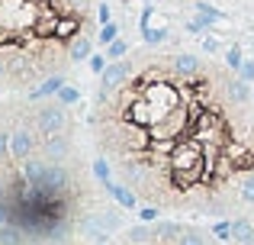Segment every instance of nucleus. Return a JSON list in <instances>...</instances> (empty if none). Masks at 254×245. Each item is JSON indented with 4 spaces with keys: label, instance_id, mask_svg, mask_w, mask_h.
Returning <instances> with one entry per match:
<instances>
[{
    "label": "nucleus",
    "instance_id": "1",
    "mask_svg": "<svg viewBox=\"0 0 254 245\" xmlns=\"http://www.w3.org/2000/svg\"><path fill=\"white\" fill-rule=\"evenodd\" d=\"M129 58V78L100 87L93 103L97 149L142 203L232 213L254 171V113L238 100L235 75L206 62L184 75L164 52Z\"/></svg>",
    "mask_w": 254,
    "mask_h": 245
},
{
    "label": "nucleus",
    "instance_id": "2",
    "mask_svg": "<svg viewBox=\"0 0 254 245\" xmlns=\"http://www.w3.org/2000/svg\"><path fill=\"white\" fill-rule=\"evenodd\" d=\"M77 36H93L87 0H0V90L62 71Z\"/></svg>",
    "mask_w": 254,
    "mask_h": 245
},
{
    "label": "nucleus",
    "instance_id": "3",
    "mask_svg": "<svg viewBox=\"0 0 254 245\" xmlns=\"http://www.w3.org/2000/svg\"><path fill=\"white\" fill-rule=\"evenodd\" d=\"M184 229L187 223H174V220L145 223V226L126 229L119 245H184Z\"/></svg>",
    "mask_w": 254,
    "mask_h": 245
},
{
    "label": "nucleus",
    "instance_id": "4",
    "mask_svg": "<svg viewBox=\"0 0 254 245\" xmlns=\"http://www.w3.org/2000/svg\"><path fill=\"white\" fill-rule=\"evenodd\" d=\"M32 123L42 132V139L55 136V132L68 129V110H64V103H39V107L32 110Z\"/></svg>",
    "mask_w": 254,
    "mask_h": 245
},
{
    "label": "nucleus",
    "instance_id": "5",
    "mask_svg": "<svg viewBox=\"0 0 254 245\" xmlns=\"http://www.w3.org/2000/svg\"><path fill=\"white\" fill-rule=\"evenodd\" d=\"M39 155L45 162H68L71 158V139H68V129L64 132H55V136H45L42 139V149Z\"/></svg>",
    "mask_w": 254,
    "mask_h": 245
},
{
    "label": "nucleus",
    "instance_id": "6",
    "mask_svg": "<svg viewBox=\"0 0 254 245\" xmlns=\"http://www.w3.org/2000/svg\"><path fill=\"white\" fill-rule=\"evenodd\" d=\"M106 194H110L119 207H126V210H138V203H142L129 184H113V181H106Z\"/></svg>",
    "mask_w": 254,
    "mask_h": 245
},
{
    "label": "nucleus",
    "instance_id": "7",
    "mask_svg": "<svg viewBox=\"0 0 254 245\" xmlns=\"http://www.w3.org/2000/svg\"><path fill=\"white\" fill-rule=\"evenodd\" d=\"M232 242L254 245V216H235L232 220Z\"/></svg>",
    "mask_w": 254,
    "mask_h": 245
},
{
    "label": "nucleus",
    "instance_id": "8",
    "mask_svg": "<svg viewBox=\"0 0 254 245\" xmlns=\"http://www.w3.org/2000/svg\"><path fill=\"white\" fill-rule=\"evenodd\" d=\"M62 87H64V78H62V71H55V75H49L36 90H29V100H45V97L58 94Z\"/></svg>",
    "mask_w": 254,
    "mask_h": 245
},
{
    "label": "nucleus",
    "instance_id": "9",
    "mask_svg": "<svg viewBox=\"0 0 254 245\" xmlns=\"http://www.w3.org/2000/svg\"><path fill=\"white\" fill-rule=\"evenodd\" d=\"M90 55H93L90 36H77L74 45H71V62H90Z\"/></svg>",
    "mask_w": 254,
    "mask_h": 245
},
{
    "label": "nucleus",
    "instance_id": "10",
    "mask_svg": "<svg viewBox=\"0 0 254 245\" xmlns=\"http://www.w3.org/2000/svg\"><path fill=\"white\" fill-rule=\"evenodd\" d=\"M100 223H103L106 229H110V233H119V229H123V216H119V210H113V207H106V210H100Z\"/></svg>",
    "mask_w": 254,
    "mask_h": 245
},
{
    "label": "nucleus",
    "instance_id": "11",
    "mask_svg": "<svg viewBox=\"0 0 254 245\" xmlns=\"http://www.w3.org/2000/svg\"><path fill=\"white\" fill-rule=\"evenodd\" d=\"M196 13H199V19H206V26H209V23H222V19H225L216 6L206 3V0H199V3H196Z\"/></svg>",
    "mask_w": 254,
    "mask_h": 245
},
{
    "label": "nucleus",
    "instance_id": "12",
    "mask_svg": "<svg viewBox=\"0 0 254 245\" xmlns=\"http://www.w3.org/2000/svg\"><path fill=\"white\" fill-rule=\"evenodd\" d=\"M238 200L242 203H254V171L242 177V184H238Z\"/></svg>",
    "mask_w": 254,
    "mask_h": 245
},
{
    "label": "nucleus",
    "instance_id": "13",
    "mask_svg": "<svg viewBox=\"0 0 254 245\" xmlns=\"http://www.w3.org/2000/svg\"><path fill=\"white\" fill-rule=\"evenodd\" d=\"M113 171H116V168L110 164V158H103V155H100L97 162H93V174H97L103 184H106V181H113Z\"/></svg>",
    "mask_w": 254,
    "mask_h": 245
},
{
    "label": "nucleus",
    "instance_id": "14",
    "mask_svg": "<svg viewBox=\"0 0 254 245\" xmlns=\"http://www.w3.org/2000/svg\"><path fill=\"white\" fill-rule=\"evenodd\" d=\"M126 55H129V45L119 42V39L106 45V58H110V62H116V58H126Z\"/></svg>",
    "mask_w": 254,
    "mask_h": 245
},
{
    "label": "nucleus",
    "instance_id": "15",
    "mask_svg": "<svg viewBox=\"0 0 254 245\" xmlns=\"http://www.w3.org/2000/svg\"><path fill=\"white\" fill-rule=\"evenodd\" d=\"M116 32H119V26L110 19V23H103V29H100V36H97V39H100L103 45H110V42H116Z\"/></svg>",
    "mask_w": 254,
    "mask_h": 245
},
{
    "label": "nucleus",
    "instance_id": "16",
    "mask_svg": "<svg viewBox=\"0 0 254 245\" xmlns=\"http://www.w3.org/2000/svg\"><path fill=\"white\" fill-rule=\"evenodd\" d=\"M242 62H245L242 49H229V52H225V68H229V71H238V68H242Z\"/></svg>",
    "mask_w": 254,
    "mask_h": 245
},
{
    "label": "nucleus",
    "instance_id": "17",
    "mask_svg": "<svg viewBox=\"0 0 254 245\" xmlns=\"http://www.w3.org/2000/svg\"><path fill=\"white\" fill-rule=\"evenodd\" d=\"M212 236L222 239V242H232V220L229 223H216V226H212Z\"/></svg>",
    "mask_w": 254,
    "mask_h": 245
},
{
    "label": "nucleus",
    "instance_id": "18",
    "mask_svg": "<svg viewBox=\"0 0 254 245\" xmlns=\"http://www.w3.org/2000/svg\"><path fill=\"white\" fill-rule=\"evenodd\" d=\"M77 97H81V94H77L74 87H62V90H58V103H64V107H68V103H74Z\"/></svg>",
    "mask_w": 254,
    "mask_h": 245
},
{
    "label": "nucleus",
    "instance_id": "19",
    "mask_svg": "<svg viewBox=\"0 0 254 245\" xmlns=\"http://www.w3.org/2000/svg\"><path fill=\"white\" fill-rule=\"evenodd\" d=\"M138 220H142V223H155V220H158V207H151V203H145V207L138 210Z\"/></svg>",
    "mask_w": 254,
    "mask_h": 245
},
{
    "label": "nucleus",
    "instance_id": "20",
    "mask_svg": "<svg viewBox=\"0 0 254 245\" xmlns=\"http://www.w3.org/2000/svg\"><path fill=\"white\" fill-rule=\"evenodd\" d=\"M106 65H110V58L106 55H90V71H97V75H103Z\"/></svg>",
    "mask_w": 254,
    "mask_h": 245
},
{
    "label": "nucleus",
    "instance_id": "21",
    "mask_svg": "<svg viewBox=\"0 0 254 245\" xmlns=\"http://www.w3.org/2000/svg\"><path fill=\"white\" fill-rule=\"evenodd\" d=\"M238 78H245V81H254V62H248V58H245L242 68H238Z\"/></svg>",
    "mask_w": 254,
    "mask_h": 245
},
{
    "label": "nucleus",
    "instance_id": "22",
    "mask_svg": "<svg viewBox=\"0 0 254 245\" xmlns=\"http://www.w3.org/2000/svg\"><path fill=\"white\" fill-rule=\"evenodd\" d=\"M97 19H100V23H110V19H113V13H110V6H100V10H97Z\"/></svg>",
    "mask_w": 254,
    "mask_h": 245
},
{
    "label": "nucleus",
    "instance_id": "23",
    "mask_svg": "<svg viewBox=\"0 0 254 245\" xmlns=\"http://www.w3.org/2000/svg\"><path fill=\"white\" fill-rule=\"evenodd\" d=\"M203 45H206V52H219V42H216V39H203Z\"/></svg>",
    "mask_w": 254,
    "mask_h": 245
},
{
    "label": "nucleus",
    "instance_id": "24",
    "mask_svg": "<svg viewBox=\"0 0 254 245\" xmlns=\"http://www.w3.org/2000/svg\"><path fill=\"white\" fill-rule=\"evenodd\" d=\"M0 245H10V242H0ZM23 245H26V242H23Z\"/></svg>",
    "mask_w": 254,
    "mask_h": 245
},
{
    "label": "nucleus",
    "instance_id": "25",
    "mask_svg": "<svg viewBox=\"0 0 254 245\" xmlns=\"http://www.w3.org/2000/svg\"><path fill=\"white\" fill-rule=\"evenodd\" d=\"M145 3H151V0H145Z\"/></svg>",
    "mask_w": 254,
    "mask_h": 245
}]
</instances>
